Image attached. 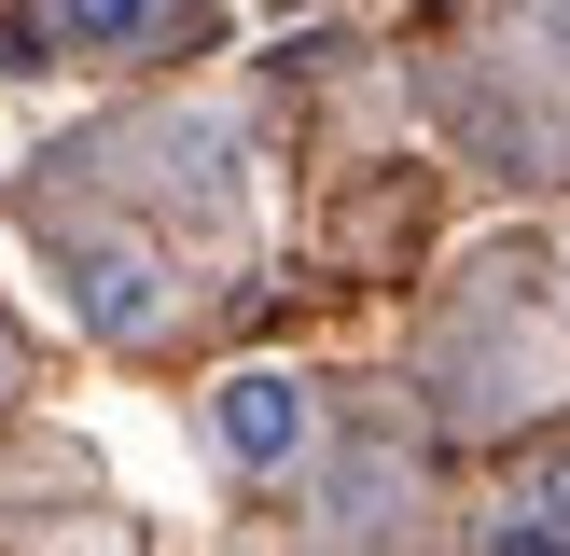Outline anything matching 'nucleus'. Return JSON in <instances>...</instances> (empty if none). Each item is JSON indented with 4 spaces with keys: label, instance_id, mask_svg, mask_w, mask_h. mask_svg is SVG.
<instances>
[{
    "label": "nucleus",
    "instance_id": "1",
    "mask_svg": "<svg viewBox=\"0 0 570 556\" xmlns=\"http://www.w3.org/2000/svg\"><path fill=\"white\" fill-rule=\"evenodd\" d=\"M209 431L237 473H293L306 445H321V404H306V376H278V361H237V376L209 389Z\"/></svg>",
    "mask_w": 570,
    "mask_h": 556
},
{
    "label": "nucleus",
    "instance_id": "2",
    "mask_svg": "<svg viewBox=\"0 0 570 556\" xmlns=\"http://www.w3.org/2000/svg\"><path fill=\"white\" fill-rule=\"evenodd\" d=\"M70 306H83V334L139 348V334L167 320V265H154L139 237H70Z\"/></svg>",
    "mask_w": 570,
    "mask_h": 556
},
{
    "label": "nucleus",
    "instance_id": "3",
    "mask_svg": "<svg viewBox=\"0 0 570 556\" xmlns=\"http://www.w3.org/2000/svg\"><path fill=\"white\" fill-rule=\"evenodd\" d=\"M28 14H42V42H56V56H139L167 0H28Z\"/></svg>",
    "mask_w": 570,
    "mask_h": 556
},
{
    "label": "nucleus",
    "instance_id": "4",
    "mask_svg": "<svg viewBox=\"0 0 570 556\" xmlns=\"http://www.w3.org/2000/svg\"><path fill=\"white\" fill-rule=\"evenodd\" d=\"M473 556H570V487L557 500H501V515L473 528Z\"/></svg>",
    "mask_w": 570,
    "mask_h": 556
}]
</instances>
